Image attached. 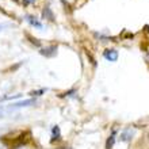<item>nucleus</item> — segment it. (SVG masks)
I'll return each mask as SVG.
<instances>
[{
	"label": "nucleus",
	"instance_id": "obj_6",
	"mask_svg": "<svg viewBox=\"0 0 149 149\" xmlns=\"http://www.w3.org/2000/svg\"><path fill=\"white\" fill-rule=\"evenodd\" d=\"M114 142H115V132H113L110 137L107 138V141H106V149H113Z\"/></svg>",
	"mask_w": 149,
	"mask_h": 149
},
{
	"label": "nucleus",
	"instance_id": "obj_13",
	"mask_svg": "<svg viewBox=\"0 0 149 149\" xmlns=\"http://www.w3.org/2000/svg\"><path fill=\"white\" fill-rule=\"evenodd\" d=\"M14 1H18V0H14Z\"/></svg>",
	"mask_w": 149,
	"mask_h": 149
},
{
	"label": "nucleus",
	"instance_id": "obj_10",
	"mask_svg": "<svg viewBox=\"0 0 149 149\" xmlns=\"http://www.w3.org/2000/svg\"><path fill=\"white\" fill-rule=\"evenodd\" d=\"M27 38L30 39V42H33L36 46H39V45H41V42H39V41H37V38H33V37H30L29 34H27Z\"/></svg>",
	"mask_w": 149,
	"mask_h": 149
},
{
	"label": "nucleus",
	"instance_id": "obj_4",
	"mask_svg": "<svg viewBox=\"0 0 149 149\" xmlns=\"http://www.w3.org/2000/svg\"><path fill=\"white\" fill-rule=\"evenodd\" d=\"M132 136H133V132L130 129H126V130H123L121 133V141H123V142H127V141H130L132 140Z\"/></svg>",
	"mask_w": 149,
	"mask_h": 149
},
{
	"label": "nucleus",
	"instance_id": "obj_11",
	"mask_svg": "<svg viewBox=\"0 0 149 149\" xmlns=\"http://www.w3.org/2000/svg\"><path fill=\"white\" fill-rule=\"evenodd\" d=\"M8 26H10V24H8V23H0V31H3L4 29H6V27H8Z\"/></svg>",
	"mask_w": 149,
	"mask_h": 149
},
{
	"label": "nucleus",
	"instance_id": "obj_12",
	"mask_svg": "<svg viewBox=\"0 0 149 149\" xmlns=\"http://www.w3.org/2000/svg\"><path fill=\"white\" fill-rule=\"evenodd\" d=\"M31 1H33V0H23V4H24V6H27V4H30Z\"/></svg>",
	"mask_w": 149,
	"mask_h": 149
},
{
	"label": "nucleus",
	"instance_id": "obj_5",
	"mask_svg": "<svg viewBox=\"0 0 149 149\" xmlns=\"http://www.w3.org/2000/svg\"><path fill=\"white\" fill-rule=\"evenodd\" d=\"M26 19H27V22L31 24V26H36V27H38V29H42V23H41V22H38L34 16L27 15V16H26Z\"/></svg>",
	"mask_w": 149,
	"mask_h": 149
},
{
	"label": "nucleus",
	"instance_id": "obj_9",
	"mask_svg": "<svg viewBox=\"0 0 149 149\" xmlns=\"http://www.w3.org/2000/svg\"><path fill=\"white\" fill-rule=\"evenodd\" d=\"M43 92H45V90H39V91H31V92H30V95H31V96H39V95H42Z\"/></svg>",
	"mask_w": 149,
	"mask_h": 149
},
{
	"label": "nucleus",
	"instance_id": "obj_1",
	"mask_svg": "<svg viewBox=\"0 0 149 149\" xmlns=\"http://www.w3.org/2000/svg\"><path fill=\"white\" fill-rule=\"evenodd\" d=\"M36 99H24V100H19V102H15V103H11L10 106L7 107V110H18V109H23V107H29V106H33L36 104Z\"/></svg>",
	"mask_w": 149,
	"mask_h": 149
},
{
	"label": "nucleus",
	"instance_id": "obj_2",
	"mask_svg": "<svg viewBox=\"0 0 149 149\" xmlns=\"http://www.w3.org/2000/svg\"><path fill=\"white\" fill-rule=\"evenodd\" d=\"M103 57L107 60V61H117L118 60V52L115 49H106V50L103 52Z\"/></svg>",
	"mask_w": 149,
	"mask_h": 149
},
{
	"label": "nucleus",
	"instance_id": "obj_8",
	"mask_svg": "<svg viewBox=\"0 0 149 149\" xmlns=\"http://www.w3.org/2000/svg\"><path fill=\"white\" fill-rule=\"evenodd\" d=\"M54 140H60V127L58 126H54V127H53V138H52V141H54Z\"/></svg>",
	"mask_w": 149,
	"mask_h": 149
},
{
	"label": "nucleus",
	"instance_id": "obj_7",
	"mask_svg": "<svg viewBox=\"0 0 149 149\" xmlns=\"http://www.w3.org/2000/svg\"><path fill=\"white\" fill-rule=\"evenodd\" d=\"M43 18H47L49 20H54V15L49 7H45V10H43Z\"/></svg>",
	"mask_w": 149,
	"mask_h": 149
},
{
	"label": "nucleus",
	"instance_id": "obj_3",
	"mask_svg": "<svg viewBox=\"0 0 149 149\" xmlns=\"http://www.w3.org/2000/svg\"><path fill=\"white\" fill-rule=\"evenodd\" d=\"M39 53L42 56H45V57H54L56 53H57V46H54V45L47 46V47H45V49H42Z\"/></svg>",
	"mask_w": 149,
	"mask_h": 149
}]
</instances>
